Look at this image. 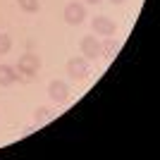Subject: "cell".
Instances as JSON below:
<instances>
[{"mask_svg": "<svg viewBox=\"0 0 160 160\" xmlns=\"http://www.w3.org/2000/svg\"><path fill=\"white\" fill-rule=\"evenodd\" d=\"M67 74H69V77H72L74 81H81V79H86V74H88L86 58H72V60L67 62Z\"/></svg>", "mask_w": 160, "mask_h": 160, "instance_id": "5b68a950", "label": "cell"}, {"mask_svg": "<svg viewBox=\"0 0 160 160\" xmlns=\"http://www.w3.org/2000/svg\"><path fill=\"white\" fill-rule=\"evenodd\" d=\"M110 2H112V5H122V2H124V0H110Z\"/></svg>", "mask_w": 160, "mask_h": 160, "instance_id": "4fadbf2b", "label": "cell"}, {"mask_svg": "<svg viewBox=\"0 0 160 160\" xmlns=\"http://www.w3.org/2000/svg\"><path fill=\"white\" fill-rule=\"evenodd\" d=\"M53 120V110L50 108H36L33 110V122L36 124H46V122Z\"/></svg>", "mask_w": 160, "mask_h": 160, "instance_id": "9c48e42d", "label": "cell"}, {"mask_svg": "<svg viewBox=\"0 0 160 160\" xmlns=\"http://www.w3.org/2000/svg\"><path fill=\"white\" fill-rule=\"evenodd\" d=\"M10 48H12V38L7 33H0V55L10 53Z\"/></svg>", "mask_w": 160, "mask_h": 160, "instance_id": "8fae6325", "label": "cell"}, {"mask_svg": "<svg viewBox=\"0 0 160 160\" xmlns=\"http://www.w3.org/2000/svg\"><path fill=\"white\" fill-rule=\"evenodd\" d=\"M81 53L86 60H98V58H103V46L93 36H84L81 38Z\"/></svg>", "mask_w": 160, "mask_h": 160, "instance_id": "7a4b0ae2", "label": "cell"}, {"mask_svg": "<svg viewBox=\"0 0 160 160\" xmlns=\"http://www.w3.org/2000/svg\"><path fill=\"white\" fill-rule=\"evenodd\" d=\"M17 81V69L12 65H0V86H12Z\"/></svg>", "mask_w": 160, "mask_h": 160, "instance_id": "52a82bcc", "label": "cell"}, {"mask_svg": "<svg viewBox=\"0 0 160 160\" xmlns=\"http://www.w3.org/2000/svg\"><path fill=\"white\" fill-rule=\"evenodd\" d=\"M48 96H50L53 103L62 105V103H67V98H69V88H67L65 81L55 79V81H50V86H48Z\"/></svg>", "mask_w": 160, "mask_h": 160, "instance_id": "3957f363", "label": "cell"}, {"mask_svg": "<svg viewBox=\"0 0 160 160\" xmlns=\"http://www.w3.org/2000/svg\"><path fill=\"white\" fill-rule=\"evenodd\" d=\"M84 17H86V7L81 5V2H69V5L65 7V22L67 24L77 27V24L84 22Z\"/></svg>", "mask_w": 160, "mask_h": 160, "instance_id": "277c9868", "label": "cell"}, {"mask_svg": "<svg viewBox=\"0 0 160 160\" xmlns=\"http://www.w3.org/2000/svg\"><path fill=\"white\" fill-rule=\"evenodd\" d=\"M91 29H93L98 36H115V33H117V24H115L112 19H108V17H93Z\"/></svg>", "mask_w": 160, "mask_h": 160, "instance_id": "8992f818", "label": "cell"}, {"mask_svg": "<svg viewBox=\"0 0 160 160\" xmlns=\"http://www.w3.org/2000/svg\"><path fill=\"white\" fill-rule=\"evenodd\" d=\"M86 2H88V5H98L100 0H86Z\"/></svg>", "mask_w": 160, "mask_h": 160, "instance_id": "7c38bea8", "label": "cell"}, {"mask_svg": "<svg viewBox=\"0 0 160 160\" xmlns=\"http://www.w3.org/2000/svg\"><path fill=\"white\" fill-rule=\"evenodd\" d=\"M19 74H24V79H29V77H33V74L41 69V58L38 55H33V53H24L17 60V67H14Z\"/></svg>", "mask_w": 160, "mask_h": 160, "instance_id": "6da1fadb", "label": "cell"}, {"mask_svg": "<svg viewBox=\"0 0 160 160\" xmlns=\"http://www.w3.org/2000/svg\"><path fill=\"white\" fill-rule=\"evenodd\" d=\"M100 46H103V55H108V58H115V55L120 53V43L115 41V36H108Z\"/></svg>", "mask_w": 160, "mask_h": 160, "instance_id": "ba28073f", "label": "cell"}, {"mask_svg": "<svg viewBox=\"0 0 160 160\" xmlns=\"http://www.w3.org/2000/svg\"><path fill=\"white\" fill-rule=\"evenodd\" d=\"M17 5H19L24 12H38V10H41L38 0H17Z\"/></svg>", "mask_w": 160, "mask_h": 160, "instance_id": "30bf717a", "label": "cell"}]
</instances>
